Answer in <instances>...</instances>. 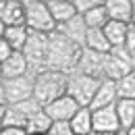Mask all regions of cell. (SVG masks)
Segmentation results:
<instances>
[{
	"label": "cell",
	"mask_w": 135,
	"mask_h": 135,
	"mask_svg": "<svg viewBox=\"0 0 135 135\" xmlns=\"http://www.w3.org/2000/svg\"><path fill=\"white\" fill-rule=\"evenodd\" d=\"M75 2V8H77V15L83 17L85 13H89L91 8H96L98 4H102V0H73Z\"/></svg>",
	"instance_id": "cell-25"
},
{
	"label": "cell",
	"mask_w": 135,
	"mask_h": 135,
	"mask_svg": "<svg viewBox=\"0 0 135 135\" xmlns=\"http://www.w3.org/2000/svg\"><path fill=\"white\" fill-rule=\"evenodd\" d=\"M58 31H60V33H65L69 40H71V42H75L77 46H83L89 29H87V25H85L83 17H81V15H77L75 19H71L69 23L58 25Z\"/></svg>",
	"instance_id": "cell-13"
},
{
	"label": "cell",
	"mask_w": 135,
	"mask_h": 135,
	"mask_svg": "<svg viewBox=\"0 0 135 135\" xmlns=\"http://www.w3.org/2000/svg\"><path fill=\"white\" fill-rule=\"evenodd\" d=\"M118 100H135V71L125 75L120 81H117Z\"/></svg>",
	"instance_id": "cell-23"
},
{
	"label": "cell",
	"mask_w": 135,
	"mask_h": 135,
	"mask_svg": "<svg viewBox=\"0 0 135 135\" xmlns=\"http://www.w3.org/2000/svg\"><path fill=\"white\" fill-rule=\"evenodd\" d=\"M33 98V75L19 79H2V106H15L19 102Z\"/></svg>",
	"instance_id": "cell-5"
},
{
	"label": "cell",
	"mask_w": 135,
	"mask_h": 135,
	"mask_svg": "<svg viewBox=\"0 0 135 135\" xmlns=\"http://www.w3.org/2000/svg\"><path fill=\"white\" fill-rule=\"evenodd\" d=\"M79 46L75 42H71L65 33H60L58 29L54 33L48 35V58H46V67L52 71H71L79 65L81 58Z\"/></svg>",
	"instance_id": "cell-1"
},
{
	"label": "cell",
	"mask_w": 135,
	"mask_h": 135,
	"mask_svg": "<svg viewBox=\"0 0 135 135\" xmlns=\"http://www.w3.org/2000/svg\"><path fill=\"white\" fill-rule=\"evenodd\" d=\"M133 23H135V0H133Z\"/></svg>",
	"instance_id": "cell-31"
},
{
	"label": "cell",
	"mask_w": 135,
	"mask_h": 135,
	"mask_svg": "<svg viewBox=\"0 0 135 135\" xmlns=\"http://www.w3.org/2000/svg\"><path fill=\"white\" fill-rule=\"evenodd\" d=\"M102 81H104V79L91 77V75H83V73L77 71V73L69 75L67 94L71 98H75L81 106H87V108H89V104L94 102V98H96V94H98V89H100Z\"/></svg>",
	"instance_id": "cell-4"
},
{
	"label": "cell",
	"mask_w": 135,
	"mask_h": 135,
	"mask_svg": "<svg viewBox=\"0 0 135 135\" xmlns=\"http://www.w3.org/2000/svg\"><path fill=\"white\" fill-rule=\"evenodd\" d=\"M15 54V50H13V46L6 42V40H0V60L4 62V60H8L11 56Z\"/></svg>",
	"instance_id": "cell-26"
},
{
	"label": "cell",
	"mask_w": 135,
	"mask_h": 135,
	"mask_svg": "<svg viewBox=\"0 0 135 135\" xmlns=\"http://www.w3.org/2000/svg\"><path fill=\"white\" fill-rule=\"evenodd\" d=\"M133 25H135V23H133Z\"/></svg>",
	"instance_id": "cell-32"
},
{
	"label": "cell",
	"mask_w": 135,
	"mask_h": 135,
	"mask_svg": "<svg viewBox=\"0 0 135 135\" xmlns=\"http://www.w3.org/2000/svg\"><path fill=\"white\" fill-rule=\"evenodd\" d=\"M2 40H6L15 52H23L25 44L29 40L27 25H15V27H2Z\"/></svg>",
	"instance_id": "cell-15"
},
{
	"label": "cell",
	"mask_w": 135,
	"mask_h": 135,
	"mask_svg": "<svg viewBox=\"0 0 135 135\" xmlns=\"http://www.w3.org/2000/svg\"><path fill=\"white\" fill-rule=\"evenodd\" d=\"M106 8L110 21L127 23V25L133 23V0H106Z\"/></svg>",
	"instance_id": "cell-12"
},
{
	"label": "cell",
	"mask_w": 135,
	"mask_h": 135,
	"mask_svg": "<svg viewBox=\"0 0 135 135\" xmlns=\"http://www.w3.org/2000/svg\"><path fill=\"white\" fill-rule=\"evenodd\" d=\"M0 21H2V27L25 25V4L19 2V0H2Z\"/></svg>",
	"instance_id": "cell-9"
},
{
	"label": "cell",
	"mask_w": 135,
	"mask_h": 135,
	"mask_svg": "<svg viewBox=\"0 0 135 135\" xmlns=\"http://www.w3.org/2000/svg\"><path fill=\"white\" fill-rule=\"evenodd\" d=\"M46 4H48V8H50L56 25H65V23H69L71 19L77 17L75 2H69V0H48Z\"/></svg>",
	"instance_id": "cell-14"
},
{
	"label": "cell",
	"mask_w": 135,
	"mask_h": 135,
	"mask_svg": "<svg viewBox=\"0 0 135 135\" xmlns=\"http://www.w3.org/2000/svg\"><path fill=\"white\" fill-rule=\"evenodd\" d=\"M27 120L15 106H2V129H27Z\"/></svg>",
	"instance_id": "cell-20"
},
{
	"label": "cell",
	"mask_w": 135,
	"mask_h": 135,
	"mask_svg": "<svg viewBox=\"0 0 135 135\" xmlns=\"http://www.w3.org/2000/svg\"><path fill=\"white\" fill-rule=\"evenodd\" d=\"M48 135H75V133H73L71 120H56V123H52Z\"/></svg>",
	"instance_id": "cell-24"
},
{
	"label": "cell",
	"mask_w": 135,
	"mask_h": 135,
	"mask_svg": "<svg viewBox=\"0 0 135 135\" xmlns=\"http://www.w3.org/2000/svg\"><path fill=\"white\" fill-rule=\"evenodd\" d=\"M31 69H29V60H27V56L23 54V52H15L8 60H4L2 62V79H19V77H27V75H31L29 73Z\"/></svg>",
	"instance_id": "cell-10"
},
{
	"label": "cell",
	"mask_w": 135,
	"mask_h": 135,
	"mask_svg": "<svg viewBox=\"0 0 135 135\" xmlns=\"http://www.w3.org/2000/svg\"><path fill=\"white\" fill-rule=\"evenodd\" d=\"M0 135H27L25 129H2Z\"/></svg>",
	"instance_id": "cell-27"
},
{
	"label": "cell",
	"mask_w": 135,
	"mask_h": 135,
	"mask_svg": "<svg viewBox=\"0 0 135 135\" xmlns=\"http://www.w3.org/2000/svg\"><path fill=\"white\" fill-rule=\"evenodd\" d=\"M118 102V89H117V81H110V79H104L96 94L94 102L89 104L91 110H100V108H108V106H114Z\"/></svg>",
	"instance_id": "cell-11"
},
{
	"label": "cell",
	"mask_w": 135,
	"mask_h": 135,
	"mask_svg": "<svg viewBox=\"0 0 135 135\" xmlns=\"http://www.w3.org/2000/svg\"><path fill=\"white\" fill-rule=\"evenodd\" d=\"M71 127H73V133L75 135H89L94 131V112L91 108L83 106L71 120Z\"/></svg>",
	"instance_id": "cell-17"
},
{
	"label": "cell",
	"mask_w": 135,
	"mask_h": 135,
	"mask_svg": "<svg viewBox=\"0 0 135 135\" xmlns=\"http://www.w3.org/2000/svg\"><path fill=\"white\" fill-rule=\"evenodd\" d=\"M25 25L29 31H37V33H54L58 29L56 21L52 17L50 8L46 2L40 0H25Z\"/></svg>",
	"instance_id": "cell-3"
},
{
	"label": "cell",
	"mask_w": 135,
	"mask_h": 135,
	"mask_svg": "<svg viewBox=\"0 0 135 135\" xmlns=\"http://www.w3.org/2000/svg\"><path fill=\"white\" fill-rule=\"evenodd\" d=\"M83 48L89 52H96V54H110L112 52V46H110L108 37L104 33V29H89Z\"/></svg>",
	"instance_id": "cell-16"
},
{
	"label": "cell",
	"mask_w": 135,
	"mask_h": 135,
	"mask_svg": "<svg viewBox=\"0 0 135 135\" xmlns=\"http://www.w3.org/2000/svg\"><path fill=\"white\" fill-rule=\"evenodd\" d=\"M83 21H85V25H87V29H104L108 25V21H110L108 8H106V0L102 4H98L96 8H91L89 13H85Z\"/></svg>",
	"instance_id": "cell-18"
},
{
	"label": "cell",
	"mask_w": 135,
	"mask_h": 135,
	"mask_svg": "<svg viewBox=\"0 0 135 135\" xmlns=\"http://www.w3.org/2000/svg\"><path fill=\"white\" fill-rule=\"evenodd\" d=\"M89 135H112V133H102V131H91Z\"/></svg>",
	"instance_id": "cell-28"
},
{
	"label": "cell",
	"mask_w": 135,
	"mask_h": 135,
	"mask_svg": "<svg viewBox=\"0 0 135 135\" xmlns=\"http://www.w3.org/2000/svg\"><path fill=\"white\" fill-rule=\"evenodd\" d=\"M52 123L54 120L46 114V110H42V112L33 114V117L27 120V129L25 131H27V135H48Z\"/></svg>",
	"instance_id": "cell-22"
},
{
	"label": "cell",
	"mask_w": 135,
	"mask_h": 135,
	"mask_svg": "<svg viewBox=\"0 0 135 135\" xmlns=\"http://www.w3.org/2000/svg\"><path fill=\"white\" fill-rule=\"evenodd\" d=\"M117 114H118L123 131H129L131 127H135V100H118Z\"/></svg>",
	"instance_id": "cell-21"
},
{
	"label": "cell",
	"mask_w": 135,
	"mask_h": 135,
	"mask_svg": "<svg viewBox=\"0 0 135 135\" xmlns=\"http://www.w3.org/2000/svg\"><path fill=\"white\" fill-rule=\"evenodd\" d=\"M104 33H106V37H108V42H110L112 48L125 46L127 33H129V25L127 23H118V21H108V25L104 27Z\"/></svg>",
	"instance_id": "cell-19"
},
{
	"label": "cell",
	"mask_w": 135,
	"mask_h": 135,
	"mask_svg": "<svg viewBox=\"0 0 135 135\" xmlns=\"http://www.w3.org/2000/svg\"><path fill=\"white\" fill-rule=\"evenodd\" d=\"M94 112V131H102V133H118L120 120L117 114V104L108 106V108H100V110H91Z\"/></svg>",
	"instance_id": "cell-8"
},
{
	"label": "cell",
	"mask_w": 135,
	"mask_h": 135,
	"mask_svg": "<svg viewBox=\"0 0 135 135\" xmlns=\"http://www.w3.org/2000/svg\"><path fill=\"white\" fill-rule=\"evenodd\" d=\"M48 35L50 33H37V31H29V40L25 44L23 54L29 60V69L35 71L37 67L46 65L48 58Z\"/></svg>",
	"instance_id": "cell-6"
},
{
	"label": "cell",
	"mask_w": 135,
	"mask_h": 135,
	"mask_svg": "<svg viewBox=\"0 0 135 135\" xmlns=\"http://www.w3.org/2000/svg\"><path fill=\"white\" fill-rule=\"evenodd\" d=\"M127 135H135V127H131V129L127 131Z\"/></svg>",
	"instance_id": "cell-29"
},
{
	"label": "cell",
	"mask_w": 135,
	"mask_h": 135,
	"mask_svg": "<svg viewBox=\"0 0 135 135\" xmlns=\"http://www.w3.org/2000/svg\"><path fill=\"white\" fill-rule=\"evenodd\" d=\"M81 108H83V106L75 100V98H71L69 94H65L62 98H58V100H54L52 104H48L44 110H46V114L56 123V120H73V117H75Z\"/></svg>",
	"instance_id": "cell-7"
},
{
	"label": "cell",
	"mask_w": 135,
	"mask_h": 135,
	"mask_svg": "<svg viewBox=\"0 0 135 135\" xmlns=\"http://www.w3.org/2000/svg\"><path fill=\"white\" fill-rule=\"evenodd\" d=\"M114 135H127V131H123V129H120V131H118V133H114Z\"/></svg>",
	"instance_id": "cell-30"
},
{
	"label": "cell",
	"mask_w": 135,
	"mask_h": 135,
	"mask_svg": "<svg viewBox=\"0 0 135 135\" xmlns=\"http://www.w3.org/2000/svg\"><path fill=\"white\" fill-rule=\"evenodd\" d=\"M69 89V77L67 73L52 71V69H42L33 75V98L44 108L52 104L54 100L62 98Z\"/></svg>",
	"instance_id": "cell-2"
}]
</instances>
